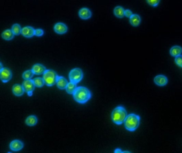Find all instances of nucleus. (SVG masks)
<instances>
[{
	"label": "nucleus",
	"instance_id": "f257e3e1",
	"mask_svg": "<svg viewBox=\"0 0 182 153\" xmlns=\"http://www.w3.org/2000/svg\"><path fill=\"white\" fill-rule=\"evenodd\" d=\"M73 95L75 101L80 104L86 103L91 97V92L84 87H77Z\"/></svg>",
	"mask_w": 182,
	"mask_h": 153
},
{
	"label": "nucleus",
	"instance_id": "f03ea898",
	"mask_svg": "<svg viewBox=\"0 0 182 153\" xmlns=\"http://www.w3.org/2000/svg\"><path fill=\"white\" fill-rule=\"evenodd\" d=\"M127 111L124 107L119 106L114 108L112 111L111 118L113 122L116 125H122L127 118Z\"/></svg>",
	"mask_w": 182,
	"mask_h": 153
},
{
	"label": "nucleus",
	"instance_id": "7ed1b4c3",
	"mask_svg": "<svg viewBox=\"0 0 182 153\" xmlns=\"http://www.w3.org/2000/svg\"><path fill=\"white\" fill-rule=\"evenodd\" d=\"M141 118L135 114L128 115L124 123L126 129L129 131H134L139 127Z\"/></svg>",
	"mask_w": 182,
	"mask_h": 153
},
{
	"label": "nucleus",
	"instance_id": "20e7f679",
	"mask_svg": "<svg viewBox=\"0 0 182 153\" xmlns=\"http://www.w3.org/2000/svg\"><path fill=\"white\" fill-rule=\"evenodd\" d=\"M58 77L57 73L53 70H47L43 74L44 83L48 86H53L56 84Z\"/></svg>",
	"mask_w": 182,
	"mask_h": 153
},
{
	"label": "nucleus",
	"instance_id": "39448f33",
	"mask_svg": "<svg viewBox=\"0 0 182 153\" xmlns=\"http://www.w3.org/2000/svg\"><path fill=\"white\" fill-rule=\"evenodd\" d=\"M68 76L71 82L77 84L82 79L83 74L81 69L74 68L70 71Z\"/></svg>",
	"mask_w": 182,
	"mask_h": 153
},
{
	"label": "nucleus",
	"instance_id": "423d86ee",
	"mask_svg": "<svg viewBox=\"0 0 182 153\" xmlns=\"http://www.w3.org/2000/svg\"><path fill=\"white\" fill-rule=\"evenodd\" d=\"M23 87L24 88L25 92L27 93L29 96H31L33 95V93L35 89V86L34 84L33 80L31 79L25 80L22 84Z\"/></svg>",
	"mask_w": 182,
	"mask_h": 153
},
{
	"label": "nucleus",
	"instance_id": "0eeeda50",
	"mask_svg": "<svg viewBox=\"0 0 182 153\" xmlns=\"http://www.w3.org/2000/svg\"><path fill=\"white\" fill-rule=\"evenodd\" d=\"M12 72L9 69L3 68L0 70V78L3 83H7L12 78Z\"/></svg>",
	"mask_w": 182,
	"mask_h": 153
},
{
	"label": "nucleus",
	"instance_id": "6e6552de",
	"mask_svg": "<svg viewBox=\"0 0 182 153\" xmlns=\"http://www.w3.org/2000/svg\"><path fill=\"white\" fill-rule=\"evenodd\" d=\"M54 31L58 34L62 35L67 33L68 28L65 24L62 22H58L54 26Z\"/></svg>",
	"mask_w": 182,
	"mask_h": 153
},
{
	"label": "nucleus",
	"instance_id": "1a4fd4ad",
	"mask_svg": "<svg viewBox=\"0 0 182 153\" xmlns=\"http://www.w3.org/2000/svg\"><path fill=\"white\" fill-rule=\"evenodd\" d=\"M24 147V144L22 141L19 140H14L10 144V148L14 152L22 150Z\"/></svg>",
	"mask_w": 182,
	"mask_h": 153
},
{
	"label": "nucleus",
	"instance_id": "9d476101",
	"mask_svg": "<svg viewBox=\"0 0 182 153\" xmlns=\"http://www.w3.org/2000/svg\"><path fill=\"white\" fill-rule=\"evenodd\" d=\"M154 81L158 86H165L168 83V78L164 75H156L154 79Z\"/></svg>",
	"mask_w": 182,
	"mask_h": 153
},
{
	"label": "nucleus",
	"instance_id": "9b49d317",
	"mask_svg": "<svg viewBox=\"0 0 182 153\" xmlns=\"http://www.w3.org/2000/svg\"><path fill=\"white\" fill-rule=\"evenodd\" d=\"M22 34L25 37H32L35 36V29L30 26L25 27L22 28Z\"/></svg>",
	"mask_w": 182,
	"mask_h": 153
},
{
	"label": "nucleus",
	"instance_id": "f8f14e48",
	"mask_svg": "<svg viewBox=\"0 0 182 153\" xmlns=\"http://www.w3.org/2000/svg\"><path fill=\"white\" fill-rule=\"evenodd\" d=\"M79 16L81 19L86 20L91 18L92 13L89 9L86 7H83L79 11Z\"/></svg>",
	"mask_w": 182,
	"mask_h": 153
},
{
	"label": "nucleus",
	"instance_id": "ddd939ff",
	"mask_svg": "<svg viewBox=\"0 0 182 153\" xmlns=\"http://www.w3.org/2000/svg\"><path fill=\"white\" fill-rule=\"evenodd\" d=\"M32 70L33 71L34 75H40L43 74L47 70L45 66L41 64L38 63L35 64V65H34Z\"/></svg>",
	"mask_w": 182,
	"mask_h": 153
},
{
	"label": "nucleus",
	"instance_id": "4468645a",
	"mask_svg": "<svg viewBox=\"0 0 182 153\" xmlns=\"http://www.w3.org/2000/svg\"><path fill=\"white\" fill-rule=\"evenodd\" d=\"M68 84L67 80L62 76H58L56 82V85L58 88L60 90L66 89Z\"/></svg>",
	"mask_w": 182,
	"mask_h": 153
},
{
	"label": "nucleus",
	"instance_id": "2eb2a0df",
	"mask_svg": "<svg viewBox=\"0 0 182 153\" xmlns=\"http://www.w3.org/2000/svg\"><path fill=\"white\" fill-rule=\"evenodd\" d=\"M12 92L14 95L17 96H21L25 92L22 85L16 84L12 87Z\"/></svg>",
	"mask_w": 182,
	"mask_h": 153
},
{
	"label": "nucleus",
	"instance_id": "dca6fc26",
	"mask_svg": "<svg viewBox=\"0 0 182 153\" xmlns=\"http://www.w3.org/2000/svg\"><path fill=\"white\" fill-rule=\"evenodd\" d=\"M141 22V19L139 15L133 14L132 17L130 18V23L132 26L134 27L139 26Z\"/></svg>",
	"mask_w": 182,
	"mask_h": 153
},
{
	"label": "nucleus",
	"instance_id": "f3484780",
	"mask_svg": "<svg viewBox=\"0 0 182 153\" xmlns=\"http://www.w3.org/2000/svg\"><path fill=\"white\" fill-rule=\"evenodd\" d=\"M182 48L179 46H174L171 48L170 53L172 57H176L182 54Z\"/></svg>",
	"mask_w": 182,
	"mask_h": 153
},
{
	"label": "nucleus",
	"instance_id": "a211bd4d",
	"mask_svg": "<svg viewBox=\"0 0 182 153\" xmlns=\"http://www.w3.org/2000/svg\"><path fill=\"white\" fill-rule=\"evenodd\" d=\"M14 34L13 33L11 29H7L2 34V37L5 40H11L14 37Z\"/></svg>",
	"mask_w": 182,
	"mask_h": 153
},
{
	"label": "nucleus",
	"instance_id": "6ab92c4d",
	"mask_svg": "<svg viewBox=\"0 0 182 153\" xmlns=\"http://www.w3.org/2000/svg\"><path fill=\"white\" fill-rule=\"evenodd\" d=\"M125 10L122 7L117 6L114 10V14L117 18H122L125 16Z\"/></svg>",
	"mask_w": 182,
	"mask_h": 153
},
{
	"label": "nucleus",
	"instance_id": "aec40b11",
	"mask_svg": "<svg viewBox=\"0 0 182 153\" xmlns=\"http://www.w3.org/2000/svg\"><path fill=\"white\" fill-rule=\"evenodd\" d=\"M25 123L29 126H34L36 125L38 123V118L35 116H29L26 119Z\"/></svg>",
	"mask_w": 182,
	"mask_h": 153
},
{
	"label": "nucleus",
	"instance_id": "412c9836",
	"mask_svg": "<svg viewBox=\"0 0 182 153\" xmlns=\"http://www.w3.org/2000/svg\"><path fill=\"white\" fill-rule=\"evenodd\" d=\"M77 88V84H75V83L70 81V83H68L67 87L66 88V90L68 94H73V93H74L75 90H76Z\"/></svg>",
	"mask_w": 182,
	"mask_h": 153
},
{
	"label": "nucleus",
	"instance_id": "4be33fe9",
	"mask_svg": "<svg viewBox=\"0 0 182 153\" xmlns=\"http://www.w3.org/2000/svg\"><path fill=\"white\" fill-rule=\"evenodd\" d=\"M11 31L14 35H19L22 34V29L19 24H16L12 26Z\"/></svg>",
	"mask_w": 182,
	"mask_h": 153
},
{
	"label": "nucleus",
	"instance_id": "5701e85b",
	"mask_svg": "<svg viewBox=\"0 0 182 153\" xmlns=\"http://www.w3.org/2000/svg\"><path fill=\"white\" fill-rule=\"evenodd\" d=\"M33 80L34 84L35 86V87H43L44 85L45 84L44 81L43 80V78H40V77L34 78Z\"/></svg>",
	"mask_w": 182,
	"mask_h": 153
},
{
	"label": "nucleus",
	"instance_id": "b1692460",
	"mask_svg": "<svg viewBox=\"0 0 182 153\" xmlns=\"http://www.w3.org/2000/svg\"><path fill=\"white\" fill-rule=\"evenodd\" d=\"M34 75V73L32 70H29L25 71L24 73H23V78H24L25 80L31 79L33 77Z\"/></svg>",
	"mask_w": 182,
	"mask_h": 153
},
{
	"label": "nucleus",
	"instance_id": "393cba45",
	"mask_svg": "<svg viewBox=\"0 0 182 153\" xmlns=\"http://www.w3.org/2000/svg\"><path fill=\"white\" fill-rule=\"evenodd\" d=\"M160 0H147V2L152 7H156L158 5Z\"/></svg>",
	"mask_w": 182,
	"mask_h": 153
},
{
	"label": "nucleus",
	"instance_id": "a878e982",
	"mask_svg": "<svg viewBox=\"0 0 182 153\" xmlns=\"http://www.w3.org/2000/svg\"><path fill=\"white\" fill-rule=\"evenodd\" d=\"M175 63L176 64L180 66V67H182V55H180L179 56L177 57H175Z\"/></svg>",
	"mask_w": 182,
	"mask_h": 153
},
{
	"label": "nucleus",
	"instance_id": "bb28decb",
	"mask_svg": "<svg viewBox=\"0 0 182 153\" xmlns=\"http://www.w3.org/2000/svg\"><path fill=\"white\" fill-rule=\"evenodd\" d=\"M44 31L42 29H35V36L38 37H40L43 35Z\"/></svg>",
	"mask_w": 182,
	"mask_h": 153
},
{
	"label": "nucleus",
	"instance_id": "cd10ccee",
	"mask_svg": "<svg viewBox=\"0 0 182 153\" xmlns=\"http://www.w3.org/2000/svg\"><path fill=\"white\" fill-rule=\"evenodd\" d=\"M132 13L131 10L129 9L126 10L125 11V16L128 18H130L132 16Z\"/></svg>",
	"mask_w": 182,
	"mask_h": 153
},
{
	"label": "nucleus",
	"instance_id": "c85d7f7f",
	"mask_svg": "<svg viewBox=\"0 0 182 153\" xmlns=\"http://www.w3.org/2000/svg\"><path fill=\"white\" fill-rule=\"evenodd\" d=\"M114 153H122V151L119 149H115V151H114Z\"/></svg>",
	"mask_w": 182,
	"mask_h": 153
},
{
	"label": "nucleus",
	"instance_id": "c756f323",
	"mask_svg": "<svg viewBox=\"0 0 182 153\" xmlns=\"http://www.w3.org/2000/svg\"><path fill=\"white\" fill-rule=\"evenodd\" d=\"M0 65H1V69H0V70H2V69H3V68L2 64V63H1V64H0Z\"/></svg>",
	"mask_w": 182,
	"mask_h": 153
}]
</instances>
